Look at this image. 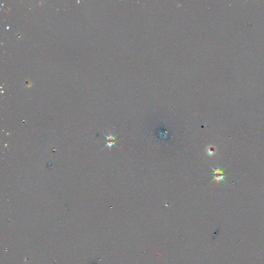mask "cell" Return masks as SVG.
I'll return each instance as SVG.
<instances>
[{"mask_svg": "<svg viewBox=\"0 0 264 264\" xmlns=\"http://www.w3.org/2000/svg\"><path fill=\"white\" fill-rule=\"evenodd\" d=\"M104 135L106 137V142H107V144L105 147H108L111 148L112 146H115V147H116V143L117 141V136L112 135L111 134H110L109 136H107V135H106L105 134H104Z\"/></svg>", "mask_w": 264, "mask_h": 264, "instance_id": "cell-1", "label": "cell"}, {"mask_svg": "<svg viewBox=\"0 0 264 264\" xmlns=\"http://www.w3.org/2000/svg\"><path fill=\"white\" fill-rule=\"evenodd\" d=\"M225 177H226L225 174H214V175H213V179L212 180L211 182L215 181L217 182L223 181L224 182H226Z\"/></svg>", "mask_w": 264, "mask_h": 264, "instance_id": "cell-2", "label": "cell"}, {"mask_svg": "<svg viewBox=\"0 0 264 264\" xmlns=\"http://www.w3.org/2000/svg\"><path fill=\"white\" fill-rule=\"evenodd\" d=\"M211 168L213 171V172L212 173V174H226L225 172H224V169H222L219 167H217L216 169L213 168L212 167L210 166Z\"/></svg>", "mask_w": 264, "mask_h": 264, "instance_id": "cell-4", "label": "cell"}, {"mask_svg": "<svg viewBox=\"0 0 264 264\" xmlns=\"http://www.w3.org/2000/svg\"><path fill=\"white\" fill-rule=\"evenodd\" d=\"M206 152L208 155L211 156L214 155L216 153L217 150L215 147H214L212 145H210L206 147Z\"/></svg>", "mask_w": 264, "mask_h": 264, "instance_id": "cell-3", "label": "cell"}]
</instances>
